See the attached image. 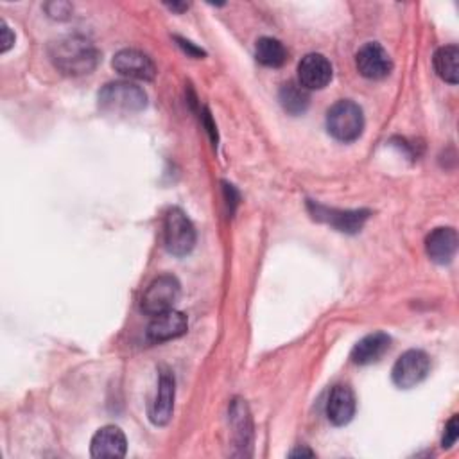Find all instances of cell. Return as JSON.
<instances>
[{"mask_svg": "<svg viewBox=\"0 0 459 459\" xmlns=\"http://www.w3.org/2000/svg\"><path fill=\"white\" fill-rule=\"evenodd\" d=\"M54 67L67 76L90 74L99 62V53L96 46L79 35L63 37L53 42L49 49Z\"/></svg>", "mask_w": 459, "mask_h": 459, "instance_id": "1", "label": "cell"}, {"mask_svg": "<svg viewBox=\"0 0 459 459\" xmlns=\"http://www.w3.org/2000/svg\"><path fill=\"white\" fill-rule=\"evenodd\" d=\"M97 99L99 108L108 115H131L147 106V94L129 81L108 83Z\"/></svg>", "mask_w": 459, "mask_h": 459, "instance_id": "2", "label": "cell"}, {"mask_svg": "<svg viewBox=\"0 0 459 459\" xmlns=\"http://www.w3.org/2000/svg\"><path fill=\"white\" fill-rule=\"evenodd\" d=\"M329 133L339 142H354L363 135L364 115L363 108L348 99L338 101L327 113Z\"/></svg>", "mask_w": 459, "mask_h": 459, "instance_id": "3", "label": "cell"}, {"mask_svg": "<svg viewBox=\"0 0 459 459\" xmlns=\"http://www.w3.org/2000/svg\"><path fill=\"white\" fill-rule=\"evenodd\" d=\"M165 248L176 257L188 255L196 246V228L179 208H171L163 221Z\"/></svg>", "mask_w": 459, "mask_h": 459, "instance_id": "4", "label": "cell"}, {"mask_svg": "<svg viewBox=\"0 0 459 459\" xmlns=\"http://www.w3.org/2000/svg\"><path fill=\"white\" fill-rule=\"evenodd\" d=\"M179 298V282L172 275H162L154 279L142 296L140 309L147 316H158L174 307Z\"/></svg>", "mask_w": 459, "mask_h": 459, "instance_id": "5", "label": "cell"}, {"mask_svg": "<svg viewBox=\"0 0 459 459\" xmlns=\"http://www.w3.org/2000/svg\"><path fill=\"white\" fill-rule=\"evenodd\" d=\"M430 370V359L421 350H407L402 354L391 371L393 382L400 389H409L420 384Z\"/></svg>", "mask_w": 459, "mask_h": 459, "instance_id": "6", "label": "cell"}, {"mask_svg": "<svg viewBox=\"0 0 459 459\" xmlns=\"http://www.w3.org/2000/svg\"><path fill=\"white\" fill-rule=\"evenodd\" d=\"M112 67L121 76H126L129 79H140V81H151L156 76V67L153 60L137 49H122L115 54Z\"/></svg>", "mask_w": 459, "mask_h": 459, "instance_id": "7", "label": "cell"}, {"mask_svg": "<svg viewBox=\"0 0 459 459\" xmlns=\"http://www.w3.org/2000/svg\"><path fill=\"white\" fill-rule=\"evenodd\" d=\"M355 65L361 76L368 79H384L393 69L388 51L375 42H370L359 49L355 56Z\"/></svg>", "mask_w": 459, "mask_h": 459, "instance_id": "8", "label": "cell"}, {"mask_svg": "<svg viewBox=\"0 0 459 459\" xmlns=\"http://www.w3.org/2000/svg\"><path fill=\"white\" fill-rule=\"evenodd\" d=\"M332 81L330 62L318 53L307 54L298 65V83L307 90H321Z\"/></svg>", "mask_w": 459, "mask_h": 459, "instance_id": "9", "label": "cell"}, {"mask_svg": "<svg viewBox=\"0 0 459 459\" xmlns=\"http://www.w3.org/2000/svg\"><path fill=\"white\" fill-rule=\"evenodd\" d=\"M188 329L187 316L174 309L153 316V321L147 327V339L151 343H163L183 336Z\"/></svg>", "mask_w": 459, "mask_h": 459, "instance_id": "10", "label": "cell"}, {"mask_svg": "<svg viewBox=\"0 0 459 459\" xmlns=\"http://www.w3.org/2000/svg\"><path fill=\"white\" fill-rule=\"evenodd\" d=\"M126 450H128L126 436L115 425H106L99 429L92 438V445H90L92 457L119 459L126 455Z\"/></svg>", "mask_w": 459, "mask_h": 459, "instance_id": "11", "label": "cell"}, {"mask_svg": "<svg viewBox=\"0 0 459 459\" xmlns=\"http://www.w3.org/2000/svg\"><path fill=\"white\" fill-rule=\"evenodd\" d=\"M425 252L436 264H448L457 252V234L454 228H436L425 239Z\"/></svg>", "mask_w": 459, "mask_h": 459, "instance_id": "12", "label": "cell"}, {"mask_svg": "<svg viewBox=\"0 0 459 459\" xmlns=\"http://www.w3.org/2000/svg\"><path fill=\"white\" fill-rule=\"evenodd\" d=\"M174 395H176V382L174 375L171 371H162L158 380V393L154 396V402L149 409V418L154 425H165L169 423L172 411H174Z\"/></svg>", "mask_w": 459, "mask_h": 459, "instance_id": "13", "label": "cell"}, {"mask_svg": "<svg viewBox=\"0 0 459 459\" xmlns=\"http://www.w3.org/2000/svg\"><path fill=\"white\" fill-rule=\"evenodd\" d=\"M311 208H313V213L316 219L325 221V222L332 224L334 228H338L339 232H346V234L359 232L370 215L364 210H354V212H343V210H332V208L329 210L325 206L313 204V203H311Z\"/></svg>", "mask_w": 459, "mask_h": 459, "instance_id": "14", "label": "cell"}, {"mask_svg": "<svg viewBox=\"0 0 459 459\" xmlns=\"http://www.w3.org/2000/svg\"><path fill=\"white\" fill-rule=\"evenodd\" d=\"M355 414V396L348 386H336L330 391L327 402V416L336 427H343L352 421Z\"/></svg>", "mask_w": 459, "mask_h": 459, "instance_id": "15", "label": "cell"}, {"mask_svg": "<svg viewBox=\"0 0 459 459\" xmlns=\"http://www.w3.org/2000/svg\"><path fill=\"white\" fill-rule=\"evenodd\" d=\"M389 345H391V338L388 334L384 332L370 334L354 346L350 359L354 364H361V366L377 363L389 350Z\"/></svg>", "mask_w": 459, "mask_h": 459, "instance_id": "16", "label": "cell"}, {"mask_svg": "<svg viewBox=\"0 0 459 459\" xmlns=\"http://www.w3.org/2000/svg\"><path fill=\"white\" fill-rule=\"evenodd\" d=\"M436 74L450 83L457 85L459 81V49L455 46H445L434 54Z\"/></svg>", "mask_w": 459, "mask_h": 459, "instance_id": "17", "label": "cell"}, {"mask_svg": "<svg viewBox=\"0 0 459 459\" xmlns=\"http://www.w3.org/2000/svg\"><path fill=\"white\" fill-rule=\"evenodd\" d=\"M255 58L259 63L270 69H279L288 62V51L277 38H261L255 47Z\"/></svg>", "mask_w": 459, "mask_h": 459, "instance_id": "18", "label": "cell"}, {"mask_svg": "<svg viewBox=\"0 0 459 459\" xmlns=\"http://www.w3.org/2000/svg\"><path fill=\"white\" fill-rule=\"evenodd\" d=\"M309 90L304 88L300 83L291 81L280 88V104L288 113L302 115L309 108Z\"/></svg>", "mask_w": 459, "mask_h": 459, "instance_id": "19", "label": "cell"}, {"mask_svg": "<svg viewBox=\"0 0 459 459\" xmlns=\"http://www.w3.org/2000/svg\"><path fill=\"white\" fill-rule=\"evenodd\" d=\"M459 438V420H457V414H454L448 423L445 425V434H443V448H450Z\"/></svg>", "mask_w": 459, "mask_h": 459, "instance_id": "20", "label": "cell"}, {"mask_svg": "<svg viewBox=\"0 0 459 459\" xmlns=\"http://www.w3.org/2000/svg\"><path fill=\"white\" fill-rule=\"evenodd\" d=\"M15 44V35L4 21H0V53H8Z\"/></svg>", "mask_w": 459, "mask_h": 459, "instance_id": "21", "label": "cell"}, {"mask_svg": "<svg viewBox=\"0 0 459 459\" xmlns=\"http://www.w3.org/2000/svg\"><path fill=\"white\" fill-rule=\"evenodd\" d=\"M224 194H226L228 204L232 203V212H234V208H236V204H238V201H239V196H238L236 188H234L232 185H226V183H224Z\"/></svg>", "mask_w": 459, "mask_h": 459, "instance_id": "22", "label": "cell"}, {"mask_svg": "<svg viewBox=\"0 0 459 459\" xmlns=\"http://www.w3.org/2000/svg\"><path fill=\"white\" fill-rule=\"evenodd\" d=\"M304 455L313 457V455H314V452H313V450H309V448H296V450H293V452H291V457H304Z\"/></svg>", "mask_w": 459, "mask_h": 459, "instance_id": "23", "label": "cell"}]
</instances>
